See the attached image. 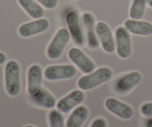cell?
I'll list each match as a JSON object with an SVG mask.
<instances>
[{
	"mask_svg": "<svg viewBox=\"0 0 152 127\" xmlns=\"http://www.w3.org/2000/svg\"><path fill=\"white\" fill-rule=\"evenodd\" d=\"M142 80V75L138 71H131L117 77L112 84L114 93L124 96L130 93Z\"/></svg>",
	"mask_w": 152,
	"mask_h": 127,
	"instance_id": "obj_4",
	"label": "cell"
},
{
	"mask_svg": "<svg viewBox=\"0 0 152 127\" xmlns=\"http://www.w3.org/2000/svg\"><path fill=\"white\" fill-rule=\"evenodd\" d=\"M50 26V21L45 18L34 19L31 22L21 25L18 28V34L20 37L28 38L45 32L49 29Z\"/></svg>",
	"mask_w": 152,
	"mask_h": 127,
	"instance_id": "obj_12",
	"label": "cell"
},
{
	"mask_svg": "<svg viewBox=\"0 0 152 127\" xmlns=\"http://www.w3.org/2000/svg\"><path fill=\"white\" fill-rule=\"evenodd\" d=\"M4 88L7 95L16 97L22 89L21 83V67L19 62L14 59L7 61L4 69Z\"/></svg>",
	"mask_w": 152,
	"mask_h": 127,
	"instance_id": "obj_1",
	"label": "cell"
},
{
	"mask_svg": "<svg viewBox=\"0 0 152 127\" xmlns=\"http://www.w3.org/2000/svg\"><path fill=\"white\" fill-rule=\"evenodd\" d=\"M112 77V69L109 67L102 66L80 77L77 81V86L83 91L91 90L108 82Z\"/></svg>",
	"mask_w": 152,
	"mask_h": 127,
	"instance_id": "obj_2",
	"label": "cell"
},
{
	"mask_svg": "<svg viewBox=\"0 0 152 127\" xmlns=\"http://www.w3.org/2000/svg\"><path fill=\"white\" fill-rule=\"evenodd\" d=\"M76 75L77 68L70 64L49 65L44 71V77L48 81L69 80Z\"/></svg>",
	"mask_w": 152,
	"mask_h": 127,
	"instance_id": "obj_7",
	"label": "cell"
},
{
	"mask_svg": "<svg viewBox=\"0 0 152 127\" xmlns=\"http://www.w3.org/2000/svg\"><path fill=\"white\" fill-rule=\"evenodd\" d=\"M65 21L73 43L78 47H83L86 40L79 12L75 9L69 10L65 16Z\"/></svg>",
	"mask_w": 152,
	"mask_h": 127,
	"instance_id": "obj_5",
	"label": "cell"
},
{
	"mask_svg": "<svg viewBox=\"0 0 152 127\" xmlns=\"http://www.w3.org/2000/svg\"><path fill=\"white\" fill-rule=\"evenodd\" d=\"M96 34L104 51L108 54L114 52L116 50L115 39L109 25L105 22H98L96 24Z\"/></svg>",
	"mask_w": 152,
	"mask_h": 127,
	"instance_id": "obj_13",
	"label": "cell"
},
{
	"mask_svg": "<svg viewBox=\"0 0 152 127\" xmlns=\"http://www.w3.org/2000/svg\"><path fill=\"white\" fill-rule=\"evenodd\" d=\"M6 61H7V56H6V54L4 52L0 51V65L5 63Z\"/></svg>",
	"mask_w": 152,
	"mask_h": 127,
	"instance_id": "obj_24",
	"label": "cell"
},
{
	"mask_svg": "<svg viewBox=\"0 0 152 127\" xmlns=\"http://www.w3.org/2000/svg\"><path fill=\"white\" fill-rule=\"evenodd\" d=\"M70 40L71 35L67 28H61L58 29L46 49V55L48 58L52 60L60 58Z\"/></svg>",
	"mask_w": 152,
	"mask_h": 127,
	"instance_id": "obj_3",
	"label": "cell"
},
{
	"mask_svg": "<svg viewBox=\"0 0 152 127\" xmlns=\"http://www.w3.org/2000/svg\"><path fill=\"white\" fill-rule=\"evenodd\" d=\"M144 127H152V117H147L144 120Z\"/></svg>",
	"mask_w": 152,
	"mask_h": 127,
	"instance_id": "obj_25",
	"label": "cell"
},
{
	"mask_svg": "<svg viewBox=\"0 0 152 127\" xmlns=\"http://www.w3.org/2000/svg\"><path fill=\"white\" fill-rule=\"evenodd\" d=\"M105 106L109 112L123 120H130L134 114V111L131 106L115 98H107L105 101Z\"/></svg>",
	"mask_w": 152,
	"mask_h": 127,
	"instance_id": "obj_14",
	"label": "cell"
},
{
	"mask_svg": "<svg viewBox=\"0 0 152 127\" xmlns=\"http://www.w3.org/2000/svg\"><path fill=\"white\" fill-rule=\"evenodd\" d=\"M148 5V0H132L129 16L132 19H141L144 16Z\"/></svg>",
	"mask_w": 152,
	"mask_h": 127,
	"instance_id": "obj_19",
	"label": "cell"
},
{
	"mask_svg": "<svg viewBox=\"0 0 152 127\" xmlns=\"http://www.w3.org/2000/svg\"><path fill=\"white\" fill-rule=\"evenodd\" d=\"M43 7L48 10H52L57 7L59 0H36Z\"/></svg>",
	"mask_w": 152,
	"mask_h": 127,
	"instance_id": "obj_22",
	"label": "cell"
},
{
	"mask_svg": "<svg viewBox=\"0 0 152 127\" xmlns=\"http://www.w3.org/2000/svg\"><path fill=\"white\" fill-rule=\"evenodd\" d=\"M44 71L38 64H34L28 68L27 72V92L30 98L39 95L43 89L42 81Z\"/></svg>",
	"mask_w": 152,
	"mask_h": 127,
	"instance_id": "obj_6",
	"label": "cell"
},
{
	"mask_svg": "<svg viewBox=\"0 0 152 127\" xmlns=\"http://www.w3.org/2000/svg\"><path fill=\"white\" fill-rule=\"evenodd\" d=\"M17 1L20 7L32 19H41L45 16L44 8L36 0H17Z\"/></svg>",
	"mask_w": 152,
	"mask_h": 127,
	"instance_id": "obj_18",
	"label": "cell"
},
{
	"mask_svg": "<svg viewBox=\"0 0 152 127\" xmlns=\"http://www.w3.org/2000/svg\"><path fill=\"white\" fill-rule=\"evenodd\" d=\"M33 104L45 109H53L56 106V98L48 89L43 88L41 92L34 98H30Z\"/></svg>",
	"mask_w": 152,
	"mask_h": 127,
	"instance_id": "obj_17",
	"label": "cell"
},
{
	"mask_svg": "<svg viewBox=\"0 0 152 127\" xmlns=\"http://www.w3.org/2000/svg\"><path fill=\"white\" fill-rule=\"evenodd\" d=\"M89 116L87 106L80 105L74 109L65 121L66 127H83Z\"/></svg>",
	"mask_w": 152,
	"mask_h": 127,
	"instance_id": "obj_16",
	"label": "cell"
},
{
	"mask_svg": "<svg viewBox=\"0 0 152 127\" xmlns=\"http://www.w3.org/2000/svg\"><path fill=\"white\" fill-rule=\"evenodd\" d=\"M82 22L86 35L87 46L91 50L99 48V42L96 34V19L91 12L86 11L82 15Z\"/></svg>",
	"mask_w": 152,
	"mask_h": 127,
	"instance_id": "obj_11",
	"label": "cell"
},
{
	"mask_svg": "<svg viewBox=\"0 0 152 127\" xmlns=\"http://www.w3.org/2000/svg\"><path fill=\"white\" fill-rule=\"evenodd\" d=\"M24 127H36V126H32V125H27V126H24Z\"/></svg>",
	"mask_w": 152,
	"mask_h": 127,
	"instance_id": "obj_27",
	"label": "cell"
},
{
	"mask_svg": "<svg viewBox=\"0 0 152 127\" xmlns=\"http://www.w3.org/2000/svg\"><path fill=\"white\" fill-rule=\"evenodd\" d=\"M49 127H66L65 118L61 112L58 109H51L48 115Z\"/></svg>",
	"mask_w": 152,
	"mask_h": 127,
	"instance_id": "obj_20",
	"label": "cell"
},
{
	"mask_svg": "<svg viewBox=\"0 0 152 127\" xmlns=\"http://www.w3.org/2000/svg\"><path fill=\"white\" fill-rule=\"evenodd\" d=\"M86 100V94L81 89L73 90L56 103V109L62 114L71 112L81 105Z\"/></svg>",
	"mask_w": 152,
	"mask_h": 127,
	"instance_id": "obj_10",
	"label": "cell"
},
{
	"mask_svg": "<svg viewBox=\"0 0 152 127\" xmlns=\"http://www.w3.org/2000/svg\"><path fill=\"white\" fill-rule=\"evenodd\" d=\"M76 1H77V0H76Z\"/></svg>",
	"mask_w": 152,
	"mask_h": 127,
	"instance_id": "obj_28",
	"label": "cell"
},
{
	"mask_svg": "<svg viewBox=\"0 0 152 127\" xmlns=\"http://www.w3.org/2000/svg\"><path fill=\"white\" fill-rule=\"evenodd\" d=\"M116 51L122 59H127L132 55V37L124 26H119L115 30Z\"/></svg>",
	"mask_w": 152,
	"mask_h": 127,
	"instance_id": "obj_8",
	"label": "cell"
},
{
	"mask_svg": "<svg viewBox=\"0 0 152 127\" xmlns=\"http://www.w3.org/2000/svg\"><path fill=\"white\" fill-rule=\"evenodd\" d=\"M68 57L83 74H90L96 68L94 62L79 48H71L68 52Z\"/></svg>",
	"mask_w": 152,
	"mask_h": 127,
	"instance_id": "obj_9",
	"label": "cell"
},
{
	"mask_svg": "<svg viewBox=\"0 0 152 127\" xmlns=\"http://www.w3.org/2000/svg\"><path fill=\"white\" fill-rule=\"evenodd\" d=\"M124 27L131 34L139 36H150L152 34V24L140 19H129L125 21Z\"/></svg>",
	"mask_w": 152,
	"mask_h": 127,
	"instance_id": "obj_15",
	"label": "cell"
},
{
	"mask_svg": "<svg viewBox=\"0 0 152 127\" xmlns=\"http://www.w3.org/2000/svg\"><path fill=\"white\" fill-rule=\"evenodd\" d=\"M148 5L152 8V0H148Z\"/></svg>",
	"mask_w": 152,
	"mask_h": 127,
	"instance_id": "obj_26",
	"label": "cell"
},
{
	"mask_svg": "<svg viewBox=\"0 0 152 127\" xmlns=\"http://www.w3.org/2000/svg\"><path fill=\"white\" fill-rule=\"evenodd\" d=\"M89 127H108V123L103 117H96L92 121Z\"/></svg>",
	"mask_w": 152,
	"mask_h": 127,
	"instance_id": "obj_23",
	"label": "cell"
},
{
	"mask_svg": "<svg viewBox=\"0 0 152 127\" xmlns=\"http://www.w3.org/2000/svg\"><path fill=\"white\" fill-rule=\"evenodd\" d=\"M141 115L145 117H152V102L145 103L140 109Z\"/></svg>",
	"mask_w": 152,
	"mask_h": 127,
	"instance_id": "obj_21",
	"label": "cell"
}]
</instances>
